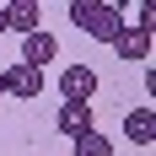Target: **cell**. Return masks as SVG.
<instances>
[{"instance_id":"obj_1","label":"cell","mask_w":156,"mask_h":156,"mask_svg":"<svg viewBox=\"0 0 156 156\" xmlns=\"http://www.w3.org/2000/svg\"><path fill=\"white\" fill-rule=\"evenodd\" d=\"M70 22H76L81 32L102 38V43H113V38L129 27V22H124V11H119V5H102V0H76V5H70Z\"/></svg>"},{"instance_id":"obj_2","label":"cell","mask_w":156,"mask_h":156,"mask_svg":"<svg viewBox=\"0 0 156 156\" xmlns=\"http://www.w3.org/2000/svg\"><path fill=\"white\" fill-rule=\"evenodd\" d=\"M0 92H11V97H38L43 92V70H32V65H5L0 70Z\"/></svg>"},{"instance_id":"obj_3","label":"cell","mask_w":156,"mask_h":156,"mask_svg":"<svg viewBox=\"0 0 156 156\" xmlns=\"http://www.w3.org/2000/svg\"><path fill=\"white\" fill-rule=\"evenodd\" d=\"M59 92H65V102H92L97 70H92V65H65V70H59Z\"/></svg>"},{"instance_id":"obj_4","label":"cell","mask_w":156,"mask_h":156,"mask_svg":"<svg viewBox=\"0 0 156 156\" xmlns=\"http://www.w3.org/2000/svg\"><path fill=\"white\" fill-rule=\"evenodd\" d=\"M59 59V38H54V32H27V38H22V65H32V70H43V65H54Z\"/></svg>"},{"instance_id":"obj_5","label":"cell","mask_w":156,"mask_h":156,"mask_svg":"<svg viewBox=\"0 0 156 156\" xmlns=\"http://www.w3.org/2000/svg\"><path fill=\"white\" fill-rule=\"evenodd\" d=\"M113 54H119L124 65H145L151 59V32L145 27H124L119 38H113Z\"/></svg>"},{"instance_id":"obj_6","label":"cell","mask_w":156,"mask_h":156,"mask_svg":"<svg viewBox=\"0 0 156 156\" xmlns=\"http://www.w3.org/2000/svg\"><path fill=\"white\" fill-rule=\"evenodd\" d=\"M54 124H59V135H70V140H81V135L92 129V102H65V108L54 113Z\"/></svg>"},{"instance_id":"obj_7","label":"cell","mask_w":156,"mask_h":156,"mask_svg":"<svg viewBox=\"0 0 156 156\" xmlns=\"http://www.w3.org/2000/svg\"><path fill=\"white\" fill-rule=\"evenodd\" d=\"M38 16H43L38 0H11L5 5V32H22L27 38V32H38Z\"/></svg>"},{"instance_id":"obj_8","label":"cell","mask_w":156,"mask_h":156,"mask_svg":"<svg viewBox=\"0 0 156 156\" xmlns=\"http://www.w3.org/2000/svg\"><path fill=\"white\" fill-rule=\"evenodd\" d=\"M124 135H129L135 145H151V140H156V108H129Z\"/></svg>"},{"instance_id":"obj_9","label":"cell","mask_w":156,"mask_h":156,"mask_svg":"<svg viewBox=\"0 0 156 156\" xmlns=\"http://www.w3.org/2000/svg\"><path fill=\"white\" fill-rule=\"evenodd\" d=\"M76 156H113V145H108V135H97V129H86L76 140Z\"/></svg>"},{"instance_id":"obj_10","label":"cell","mask_w":156,"mask_h":156,"mask_svg":"<svg viewBox=\"0 0 156 156\" xmlns=\"http://www.w3.org/2000/svg\"><path fill=\"white\" fill-rule=\"evenodd\" d=\"M0 38H5V5H0Z\"/></svg>"},{"instance_id":"obj_11","label":"cell","mask_w":156,"mask_h":156,"mask_svg":"<svg viewBox=\"0 0 156 156\" xmlns=\"http://www.w3.org/2000/svg\"><path fill=\"white\" fill-rule=\"evenodd\" d=\"M0 97H5V92H0Z\"/></svg>"}]
</instances>
